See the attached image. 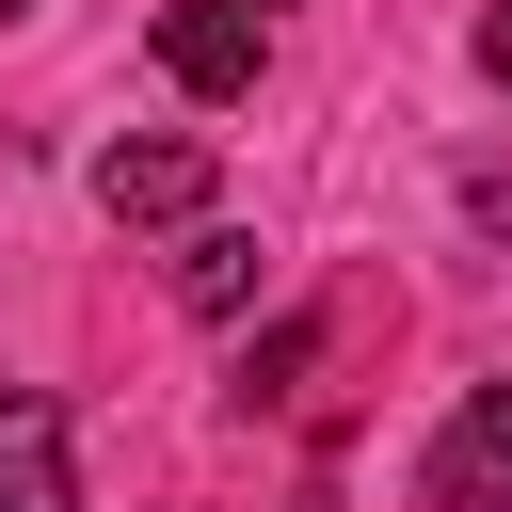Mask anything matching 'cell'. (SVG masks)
Segmentation results:
<instances>
[{"mask_svg": "<svg viewBox=\"0 0 512 512\" xmlns=\"http://www.w3.org/2000/svg\"><path fill=\"white\" fill-rule=\"evenodd\" d=\"M416 512H512V384H464L432 464H416Z\"/></svg>", "mask_w": 512, "mask_h": 512, "instance_id": "obj_1", "label": "cell"}, {"mask_svg": "<svg viewBox=\"0 0 512 512\" xmlns=\"http://www.w3.org/2000/svg\"><path fill=\"white\" fill-rule=\"evenodd\" d=\"M0 512H80V448H64V400L0 384Z\"/></svg>", "mask_w": 512, "mask_h": 512, "instance_id": "obj_4", "label": "cell"}, {"mask_svg": "<svg viewBox=\"0 0 512 512\" xmlns=\"http://www.w3.org/2000/svg\"><path fill=\"white\" fill-rule=\"evenodd\" d=\"M96 208H112V224H208V144H192V128L112 144V160H96Z\"/></svg>", "mask_w": 512, "mask_h": 512, "instance_id": "obj_3", "label": "cell"}, {"mask_svg": "<svg viewBox=\"0 0 512 512\" xmlns=\"http://www.w3.org/2000/svg\"><path fill=\"white\" fill-rule=\"evenodd\" d=\"M160 80H176L192 112L256 96V0H160Z\"/></svg>", "mask_w": 512, "mask_h": 512, "instance_id": "obj_2", "label": "cell"}, {"mask_svg": "<svg viewBox=\"0 0 512 512\" xmlns=\"http://www.w3.org/2000/svg\"><path fill=\"white\" fill-rule=\"evenodd\" d=\"M0 16H32V0H0Z\"/></svg>", "mask_w": 512, "mask_h": 512, "instance_id": "obj_7", "label": "cell"}, {"mask_svg": "<svg viewBox=\"0 0 512 512\" xmlns=\"http://www.w3.org/2000/svg\"><path fill=\"white\" fill-rule=\"evenodd\" d=\"M304 352H320V320H272V336L240 352V400H288V368H304Z\"/></svg>", "mask_w": 512, "mask_h": 512, "instance_id": "obj_6", "label": "cell"}, {"mask_svg": "<svg viewBox=\"0 0 512 512\" xmlns=\"http://www.w3.org/2000/svg\"><path fill=\"white\" fill-rule=\"evenodd\" d=\"M176 304H192V320H240V304H256V240H240V224H192V240H176Z\"/></svg>", "mask_w": 512, "mask_h": 512, "instance_id": "obj_5", "label": "cell"}]
</instances>
